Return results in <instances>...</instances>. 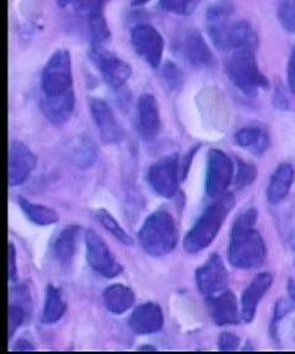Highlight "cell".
Wrapping results in <instances>:
<instances>
[{"label":"cell","instance_id":"cell-28","mask_svg":"<svg viewBox=\"0 0 295 354\" xmlns=\"http://www.w3.org/2000/svg\"><path fill=\"white\" fill-rule=\"evenodd\" d=\"M89 28L94 46H101L110 37V31H108L106 21L102 17V14L90 17Z\"/></svg>","mask_w":295,"mask_h":354},{"label":"cell","instance_id":"cell-15","mask_svg":"<svg viewBox=\"0 0 295 354\" xmlns=\"http://www.w3.org/2000/svg\"><path fill=\"white\" fill-rule=\"evenodd\" d=\"M273 276L271 273H261L246 288L241 298V317L246 322H251L256 315L257 306L262 298L266 295L272 286Z\"/></svg>","mask_w":295,"mask_h":354},{"label":"cell","instance_id":"cell-25","mask_svg":"<svg viewBox=\"0 0 295 354\" xmlns=\"http://www.w3.org/2000/svg\"><path fill=\"white\" fill-rule=\"evenodd\" d=\"M67 311V303L61 297L59 288L48 284L46 289L45 308H44V321L46 324H55L61 320Z\"/></svg>","mask_w":295,"mask_h":354},{"label":"cell","instance_id":"cell-38","mask_svg":"<svg viewBox=\"0 0 295 354\" xmlns=\"http://www.w3.org/2000/svg\"><path fill=\"white\" fill-rule=\"evenodd\" d=\"M288 84L292 93L295 94V47L290 55L289 63H288Z\"/></svg>","mask_w":295,"mask_h":354},{"label":"cell","instance_id":"cell-2","mask_svg":"<svg viewBox=\"0 0 295 354\" xmlns=\"http://www.w3.org/2000/svg\"><path fill=\"white\" fill-rule=\"evenodd\" d=\"M233 194H222L209 205L184 239V248L189 254L206 249L217 238L224 221L234 208Z\"/></svg>","mask_w":295,"mask_h":354},{"label":"cell","instance_id":"cell-39","mask_svg":"<svg viewBox=\"0 0 295 354\" xmlns=\"http://www.w3.org/2000/svg\"><path fill=\"white\" fill-rule=\"evenodd\" d=\"M14 349L15 351H35V347L30 341L25 339V338H21V339L17 341Z\"/></svg>","mask_w":295,"mask_h":354},{"label":"cell","instance_id":"cell-27","mask_svg":"<svg viewBox=\"0 0 295 354\" xmlns=\"http://www.w3.org/2000/svg\"><path fill=\"white\" fill-rule=\"evenodd\" d=\"M96 219L100 221L101 225L106 229L107 232H111L115 238L118 239L121 243L124 245H132L133 240L129 236V234L123 229L120 223H118L111 213H108L106 209H99L96 212Z\"/></svg>","mask_w":295,"mask_h":354},{"label":"cell","instance_id":"cell-32","mask_svg":"<svg viewBox=\"0 0 295 354\" xmlns=\"http://www.w3.org/2000/svg\"><path fill=\"white\" fill-rule=\"evenodd\" d=\"M73 3L80 14L90 19L102 14V8L106 0H73Z\"/></svg>","mask_w":295,"mask_h":354},{"label":"cell","instance_id":"cell-37","mask_svg":"<svg viewBox=\"0 0 295 354\" xmlns=\"http://www.w3.org/2000/svg\"><path fill=\"white\" fill-rule=\"evenodd\" d=\"M8 276L9 281H14L17 278V251L12 243H9L8 248Z\"/></svg>","mask_w":295,"mask_h":354},{"label":"cell","instance_id":"cell-12","mask_svg":"<svg viewBox=\"0 0 295 354\" xmlns=\"http://www.w3.org/2000/svg\"><path fill=\"white\" fill-rule=\"evenodd\" d=\"M90 111L102 142L106 144L120 143L124 137V133L111 107L104 100L94 99L90 102Z\"/></svg>","mask_w":295,"mask_h":354},{"label":"cell","instance_id":"cell-9","mask_svg":"<svg viewBox=\"0 0 295 354\" xmlns=\"http://www.w3.org/2000/svg\"><path fill=\"white\" fill-rule=\"evenodd\" d=\"M90 58L100 69L102 77L111 88H120L129 82L132 69L129 63L104 50L101 46H94L90 50Z\"/></svg>","mask_w":295,"mask_h":354},{"label":"cell","instance_id":"cell-22","mask_svg":"<svg viewBox=\"0 0 295 354\" xmlns=\"http://www.w3.org/2000/svg\"><path fill=\"white\" fill-rule=\"evenodd\" d=\"M104 305L110 313L121 315L129 311L135 301L133 290L123 284H113L107 288L102 295Z\"/></svg>","mask_w":295,"mask_h":354},{"label":"cell","instance_id":"cell-19","mask_svg":"<svg viewBox=\"0 0 295 354\" xmlns=\"http://www.w3.org/2000/svg\"><path fill=\"white\" fill-rule=\"evenodd\" d=\"M258 46V36L249 22L231 24L227 35V50L255 52Z\"/></svg>","mask_w":295,"mask_h":354},{"label":"cell","instance_id":"cell-21","mask_svg":"<svg viewBox=\"0 0 295 354\" xmlns=\"http://www.w3.org/2000/svg\"><path fill=\"white\" fill-rule=\"evenodd\" d=\"M294 181V169L293 166L284 162L274 171L267 188V199L272 205L282 202L288 194Z\"/></svg>","mask_w":295,"mask_h":354},{"label":"cell","instance_id":"cell-14","mask_svg":"<svg viewBox=\"0 0 295 354\" xmlns=\"http://www.w3.org/2000/svg\"><path fill=\"white\" fill-rule=\"evenodd\" d=\"M208 309L214 322L219 326L235 325L241 317L239 313V304L233 292L223 290L220 293L207 297Z\"/></svg>","mask_w":295,"mask_h":354},{"label":"cell","instance_id":"cell-3","mask_svg":"<svg viewBox=\"0 0 295 354\" xmlns=\"http://www.w3.org/2000/svg\"><path fill=\"white\" fill-rule=\"evenodd\" d=\"M138 236L148 254L156 257L165 256L178 245L176 221L166 210H156L145 219Z\"/></svg>","mask_w":295,"mask_h":354},{"label":"cell","instance_id":"cell-16","mask_svg":"<svg viewBox=\"0 0 295 354\" xmlns=\"http://www.w3.org/2000/svg\"><path fill=\"white\" fill-rule=\"evenodd\" d=\"M131 328L140 335H151L160 331L164 325V314L155 303H145L134 310L129 319Z\"/></svg>","mask_w":295,"mask_h":354},{"label":"cell","instance_id":"cell-43","mask_svg":"<svg viewBox=\"0 0 295 354\" xmlns=\"http://www.w3.org/2000/svg\"><path fill=\"white\" fill-rule=\"evenodd\" d=\"M140 351H156V348L154 347H151V346H144V347H140Z\"/></svg>","mask_w":295,"mask_h":354},{"label":"cell","instance_id":"cell-24","mask_svg":"<svg viewBox=\"0 0 295 354\" xmlns=\"http://www.w3.org/2000/svg\"><path fill=\"white\" fill-rule=\"evenodd\" d=\"M235 143L247 149L252 154L261 155L269 147V137L265 129L260 127L241 128L235 134Z\"/></svg>","mask_w":295,"mask_h":354},{"label":"cell","instance_id":"cell-42","mask_svg":"<svg viewBox=\"0 0 295 354\" xmlns=\"http://www.w3.org/2000/svg\"><path fill=\"white\" fill-rule=\"evenodd\" d=\"M148 1H151V0H133V3L135 6H142V4H145V3H148Z\"/></svg>","mask_w":295,"mask_h":354},{"label":"cell","instance_id":"cell-1","mask_svg":"<svg viewBox=\"0 0 295 354\" xmlns=\"http://www.w3.org/2000/svg\"><path fill=\"white\" fill-rule=\"evenodd\" d=\"M257 210H244L231 230L228 256L231 265L238 268H256L266 260V243L260 232L255 229Z\"/></svg>","mask_w":295,"mask_h":354},{"label":"cell","instance_id":"cell-11","mask_svg":"<svg viewBox=\"0 0 295 354\" xmlns=\"http://www.w3.org/2000/svg\"><path fill=\"white\" fill-rule=\"evenodd\" d=\"M196 283L202 294L211 297L225 290L228 286V270L219 254H212L204 265L196 271Z\"/></svg>","mask_w":295,"mask_h":354},{"label":"cell","instance_id":"cell-35","mask_svg":"<svg viewBox=\"0 0 295 354\" xmlns=\"http://www.w3.org/2000/svg\"><path fill=\"white\" fill-rule=\"evenodd\" d=\"M294 301L288 300V299H280L277 301V304L274 306V320H273L272 326H277L279 321L283 319L284 316L288 315L289 313L294 309Z\"/></svg>","mask_w":295,"mask_h":354},{"label":"cell","instance_id":"cell-30","mask_svg":"<svg viewBox=\"0 0 295 354\" xmlns=\"http://www.w3.org/2000/svg\"><path fill=\"white\" fill-rule=\"evenodd\" d=\"M162 79L170 90H178L184 84V74L178 66L169 62L162 69Z\"/></svg>","mask_w":295,"mask_h":354},{"label":"cell","instance_id":"cell-5","mask_svg":"<svg viewBox=\"0 0 295 354\" xmlns=\"http://www.w3.org/2000/svg\"><path fill=\"white\" fill-rule=\"evenodd\" d=\"M42 88L46 97L73 90L72 62L67 50H58L50 57L42 73Z\"/></svg>","mask_w":295,"mask_h":354},{"label":"cell","instance_id":"cell-4","mask_svg":"<svg viewBox=\"0 0 295 354\" xmlns=\"http://www.w3.org/2000/svg\"><path fill=\"white\" fill-rule=\"evenodd\" d=\"M227 73L235 86L247 95L257 94L260 88H267V77L257 66L255 52L234 50L227 63Z\"/></svg>","mask_w":295,"mask_h":354},{"label":"cell","instance_id":"cell-6","mask_svg":"<svg viewBox=\"0 0 295 354\" xmlns=\"http://www.w3.org/2000/svg\"><path fill=\"white\" fill-rule=\"evenodd\" d=\"M180 158L169 155L156 161L148 172V183L156 194L165 198H171L178 192L180 185Z\"/></svg>","mask_w":295,"mask_h":354},{"label":"cell","instance_id":"cell-13","mask_svg":"<svg viewBox=\"0 0 295 354\" xmlns=\"http://www.w3.org/2000/svg\"><path fill=\"white\" fill-rule=\"evenodd\" d=\"M37 164L34 153L21 142L9 145V185L17 186L28 180Z\"/></svg>","mask_w":295,"mask_h":354},{"label":"cell","instance_id":"cell-26","mask_svg":"<svg viewBox=\"0 0 295 354\" xmlns=\"http://www.w3.org/2000/svg\"><path fill=\"white\" fill-rule=\"evenodd\" d=\"M19 205L28 219L35 223L36 225H41V227L52 225L59 219L58 214L52 208H48L45 205H36L34 202H30L23 197L19 198Z\"/></svg>","mask_w":295,"mask_h":354},{"label":"cell","instance_id":"cell-17","mask_svg":"<svg viewBox=\"0 0 295 354\" xmlns=\"http://www.w3.org/2000/svg\"><path fill=\"white\" fill-rule=\"evenodd\" d=\"M138 128L142 137L146 140L155 138L160 133V113L153 95L144 94L140 96L138 101Z\"/></svg>","mask_w":295,"mask_h":354},{"label":"cell","instance_id":"cell-29","mask_svg":"<svg viewBox=\"0 0 295 354\" xmlns=\"http://www.w3.org/2000/svg\"><path fill=\"white\" fill-rule=\"evenodd\" d=\"M278 19L285 31L295 33V0H282L279 3Z\"/></svg>","mask_w":295,"mask_h":354},{"label":"cell","instance_id":"cell-40","mask_svg":"<svg viewBox=\"0 0 295 354\" xmlns=\"http://www.w3.org/2000/svg\"><path fill=\"white\" fill-rule=\"evenodd\" d=\"M288 293H289L290 299L295 303V281L290 279L288 282Z\"/></svg>","mask_w":295,"mask_h":354},{"label":"cell","instance_id":"cell-33","mask_svg":"<svg viewBox=\"0 0 295 354\" xmlns=\"http://www.w3.org/2000/svg\"><path fill=\"white\" fill-rule=\"evenodd\" d=\"M257 177V170L255 166L250 165L247 162H242L239 161L238 165V174L235 177V185L239 188H244L249 186L250 183L255 181Z\"/></svg>","mask_w":295,"mask_h":354},{"label":"cell","instance_id":"cell-10","mask_svg":"<svg viewBox=\"0 0 295 354\" xmlns=\"http://www.w3.org/2000/svg\"><path fill=\"white\" fill-rule=\"evenodd\" d=\"M134 50L149 66H160L164 53V39L158 30L151 25H138L132 30Z\"/></svg>","mask_w":295,"mask_h":354},{"label":"cell","instance_id":"cell-36","mask_svg":"<svg viewBox=\"0 0 295 354\" xmlns=\"http://www.w3.org/2000/svg\"><path fill=\"white\" fill-rule=\"evenodd\" d=\"M239 344L240 338L231 332H224L218 338V347L220 351H235Z\"/></svg>","mask_w":295,"mask_h":354},{"label":"cell","instance_id":"cell-20","mask_svg":"<svg viewBox=\"0 0 295 354\" xmlns=\"http://www.w3.org/2000/svg\"><path fill=\"white\" fill-rule=\"evenodd\" d=\"M80 227L78 225H70L61 230L53 243L52 252L61 265L68 266L72 263L74 256L78 250Z\"/></svg>","mask_w":295,"mask_h":354},{"label":"cell","instance_id":"cell-8","mask_svg":"<svg viewBox=\"0 0 295 354\" xmlns=\"http://www.w3.org/2000/svg\"><path fill=\"white\" fill-rule=\"evenodd\" d=\"M85 243H86V259L90 267L97 274L105 278H113L118 276L122 272V266L116 260L111 250L108 249L106 243L102 239L89 230L85 235Z\"/></svg>","mask_w":295,"mask_h":354},{"label":"cell","instance_id":"cell-34","mask_svg":"<svg viewBox=\"0 0 295 354\" xmlns=\"http://www.w3.org/2000/svg\"><path fill=\"white\" fill-rule=\"evenodd\" d=\"M26 319V311L21 305L12 304L9 308V338L17 332Z\"/></svg>","mask_w":295,"mask_h":354},{"label":"cell","instance_id":"cell-18","mask_svg":"<svg viewBox=\"0 0 295 354\" xmlns=\"http://www.w3.org/2000/svg\"><path fill=\"white\" fill-rule=\"evenodd\" d=\"M44 111L46 116L52 123L61 126L72 117L73 111L75 107V96L74 91L70 90L66 94L52 96L44 99Z\"/></svg>","mask_w":295,"mask_h":354},{"label":"cell","instance_id":"cell-23","mask_svg":"<svg viewBox=\"0 0 295 354\" xmlns=\"http://www.w3.org/2000/svg\"><path fill=\"white\" fill-rule=\"evenodd\" d=\"M186 57L193 66H211L214 63V55L200 32L189 33L184 44Z\"/></svg>","mask_w":295,"mask_h":354},{"label":"cell","instance_id":"cell-31","mask_svg":"<svg viewBox=\"0 0 295 354\" xmlns=\"http://www.w3.org/2000/svg\"><path fill=\"white\" fill-rule=\"evenodd\" d=\"M198 1L200 0H162V8L173 14L187 15L193 11Z\"/></svg>","mask_w":295,"mask_h":354},{"label":"cell","instance_id":"cell-41","mask_svg":"<svg viewBox=\"0 0 295 354\" xmlns=\"http://www.w3.org/2000/svg\"><path fill=\"white\" fill-rule=\"evenodd\" d=\"M57 3L61 6H66L73 3V0H57Z\"/></svg>","mask_w":295,"mask_h":354},{"label":"cell","instance_id":"cell-7","mask_svg":"<svg viewBox=\"0 0 295 354\" xmlns=\"http://www.w3.org/2000/svg\"><path fill=\"white\" fill-rule=\"evenodd\" d=\"M234 177V164L228 155L219 149H212L208 154L206 191L209 197L218 198L225 194Z\"/></svg>","mask_w":295,"mask_h":354}]
</instances>
